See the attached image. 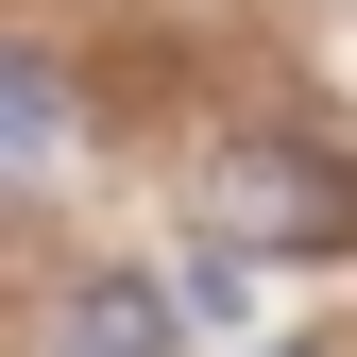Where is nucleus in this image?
Here are the masks:
<instances>
[{"mask_svg": "<svg viewBox=\"0 0 357 357\" xmlns=\"http://www.w3.org/2000/svg\"><path fill=\"white\" fill-rule=\"evenodd\" d=\"M221 221L238 238H289V255H340L357 238V170L340 153H238L221 170Z\"/></svg>", "mask_w": 357, "mask_h": 357, "instance_id": "f257e3e1", "label": "nucleus"}, {"mask_svg": "<svg viewBox=\"0 0 357 357\" xmlns=\"http://www.w3.org/2000/svg\"><path fill=\"white\" fill-rule=\"evenodd\" d=\"M52 357H188V340H170V306H153L137 273H102V289H68V324H52Z\"/></svg>", "mask_w": 357, "mask_h": 357, "instance_id": "f03ea898", "label": "nucleus"}, {"mask_svg": "<svg viewBox=\"0 0 357 357\" xmlns=\"http://www.w3.org/2000/svg\"><path fill=\"white\" fill-rule=\"evenodd\" d=\"M0 153H17V188H52V153H68V102H52V52H0Z\"/></svg>", "mask_w": 357, "mask_h": 357, "instance_id": "7ed1b4c3", "label": "nucleus"}]
</instances>
